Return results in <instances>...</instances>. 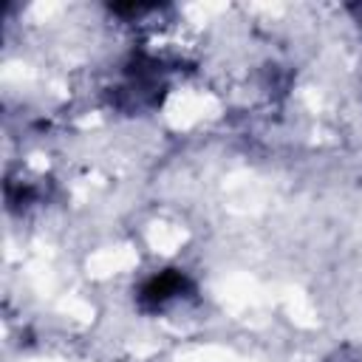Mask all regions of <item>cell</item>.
Returning <instances> with one entry per match:
<instances>
[{"instance_id": "obj_1", "label": "cell", "mask_w": 362, "mask_h": 362, "mask_svg": "<svg viewBox=\"0 0 362 362\" xmlns=\"http://www.w3.org/2000/svg\"><path fill=\"white\" fill-rule=\"evenodd\" d=\"M187 286V280H184V274H178V272H164V274H158V277H153L144 288H141V300H144V305H164L170 297H175L181 288Z\"/></svg>"}]
</instances>
